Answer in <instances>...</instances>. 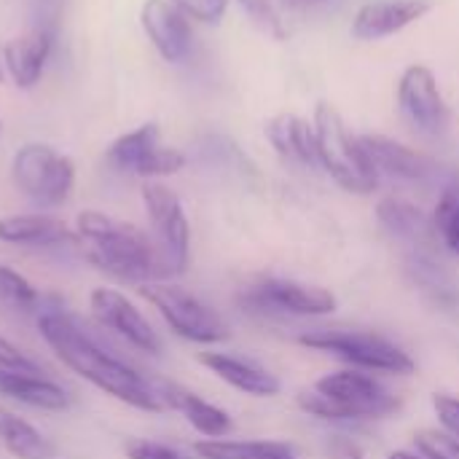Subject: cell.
<instances>
[{
  "mask_svg": "<svg viewBox=\"0 0 459 459\" xmlns=\"http://www.w3.org/2000/svg\"><path fill=\"white\" fill-rule=\"evenodd\" d=\"M0 398L40 411H65L70 406V395L62 385L16 368H0Z\"/></svg>",
  "mask_w": 459,
  "mask_h": 459,
  "instance_id": "obj_19",
  "label": "cell"
},
{
  "mask_svg": "<svg viewBox=\"0 0 459 459\" xmlns=\"http://www.w3.org/2000/svg\"><path fill=\"white\" fill-rule=\"evenodd\" d=\"M315 134H317V164L344 188L352 194H371L379 186V175L360 143L355 137L342 113L320 102L315 108Z\"/></svg>",
  "mask_w": 459,
  "mask_h": 459,
  "instance_id": "obj_4",
  "label": "cell"
},
{
  "mask_svg": "<svg viewBox=\"0 0 459 459\" xmlns=\"http://www.w3.org/2000/svg\"><path fill=\"white\" fill-rule=\"evenodd\" d=\"M156 387H159V395H161L164 406L169 411H178L199 436L223 438V436L231 433V417L223 409L212 406L210 401L199 398L196 393H191V390H186V387H180L175 382H161L159 379Z\"/></svg>",
  "mask_w": 459,
  "mask_h": 459,
  "instance_id": "obj_16",
  "label": "cell"
},
{
  "mask_svg": "<svg viewBox=\"0 0 459 459\" xmlns=\"http://www.w3.org/2000/svg\"><path fill=\"white\" fill-rule=\"evenodd\" d=\"M91 315L97 323L113 333H118L126 344L145 355H159L161 352V339L148 323V317L116 288H97L89 296Z\"/></svg>",
  "mask_w": 459,
  "mask_h": 459,
  "instance_id": "obj_12",
  "label": "cell"
},
{
  "mask_svg": "<svg viewBox=\"0 0 459 459\" xmlns=\"http://www.w3.org/2000/svg\"><path fill=\"white\" fill-rule=\"evenodd\" d=\"M13 186L38 207H59L75 188V164L51 145L30 143L13 153Z\"/></svg>",
  "mask_w": 459,
  "mask_h": 459,
  "instance_id": "obj_6",
  "label": "cell"
},
{
  "mask_svg": "<svg viewBox=\"0 0 459 459\" xmlns=\"http://www.w3.org/2000/svg\"><path fill=\"white\" fill-rule=\"evenodd\" d=\"M0 132H3V124H0Z\"/></svg>",
  "mask_w": 459,
  "mask_h": 459,
  "instance_id": "obj_37",
  "label": "cell"
},
{
  "mask_svg": "<svg viewBox=\"0 0 459 459\" xmlns=\"http://www.w3.org/2000/svg\"><path fill=\"white\" fill-rule=\"evenodd\" d=\"M299 406L307 414L333 422L385 420L401 409V401L371 374L333 371L315 382L312 393L299 395Z\"/></svg>",
  "mask_w": 459,
  "mask_h": 459,
  "instance_id": "obj_3",
  "label": "cell"
},
{
  "mask_svg": "<svg viewBox=\"0 0 459 459\" xmlns=\"http://www.w3.org/2000/svg\"><path fill=\"white\" fill-rule=\"evenodd\" d=\"M75 237L89 264L118 282L145 285L164 277L153 239L134 223L100 210H83L75 218Z\"/></svg>",
  "mask_w": 459,
  "mask_h": 459,
  "instance_id": "obj_2",
  "label": "cell"
},
{
  "mask_svg": "<svg viewBox=\"0 0 459 459\" xmlns=\"http://www.w3.org/2000/svg\"><path fill=\"white\" fill-rule=\"evenodd\" d=\"M35 317H38V331H40L43 342L73 374H78L81 379H86L105 395H110L132 409H140L148 414L167 411V406L159 395L156 379L143 377L129 363L110 355L100 342H94L81 328V323L75 317H70L62 309H46V307H40V312Z\"/></svg>",
  "mask_w": 459,
  "mask_h": 459,
  "instance_id": "obj_1",
  "label": "cell"
},
{
  "mask_svg": "<svg viewBox=\"0 0 459 459\" xmlns=\"http://www.w3.org/2000/svg\"><path fill=\"white\" fill-rule=\"evenodd\" d=\"M8 78V67H5V46L0 43V83Z\"/></svg>",
  "mask_w": 459,
  "mask_h": 459,
  "instance_id": "obj_34",
  "label": "cell"
},
{
  "mask_svg": "<svg viewBox=\"0 0 459 459\" xmlns=\"http://www.w3.org/2000/svg\"><path fill=\"white\" fill-rule=\"evenodd\" d=\"M54 43H56V35L43 32V30H30L27 35L8 40L5 43L8 78L19 89H32L46 70V62L54 51Z\"/></svg>",
  "mask_w": 459,
  "mask_h": 459,
  "instance_id": "obj_20",
  "label": "cell"
},
{
  "mask_svg": "<svg viewBox=\"0 0 459 459\" xmlns=\"http://www.w3.org/2000/svg\"><path fill=\"white\" fill-rule=\"evenodd\" d=\"M266 140L285 161L317 167V134L315 124L307 118L296 113H277L266 121Z\"/></svg>",
  "mask_w": 459,
  "mask_h": 459,
  "instance_id": "obj_21",
  "label": "cell"
},
{
  "mask_svg": "<svg viewBox=\"0 0 459 459\" xmlns=\"http://www.w3.org/2000/svg\"><path fill=\"white\" fill-rule=\"evenodd\" d=\"M194 452L202 459H299L296 449L282 441H196Z\"/></svg>",
  "mask_w": 459,
  "mask_h": 459,
  "instance_id": "obj_23",
  "label": "cell"
},
{
  "mask_svg": "<svg viewBox=\"0 0 459 459\" xmlns=\"http://www.w3.org/2000/svg\"><path fill=\"white\" fill-rule=\"evenodd\" d=\"M360 143H363V148H366L379 178L390 175V178L409 180V183H425V180H433L441 169L430 156H425V153H420V151H414V148H409L393 137L363 134Z\"/></svg>",
  "mask_w": 459,
  "mask_h": 459,
  "instance_id": "obj_15",
  "label": "cell"
},
{
  "mask_svg": "<svg viewBox=\"0 0 459 459\" xmlns=\"http://www.w3.org/2000/svg\"><path fill=\"white\" fill-rule=\"evenodd\" d=\"M433 409L438 414L441 428L446 433H452L455 438H459V398H455V395H436Z\"/></svg>",
  "mask_w": 459,
  "mask_h": 459,
  "instance_id": "obj_33",
  "label": "cell"
},
{
  "mask_svg": "<svg viewBox=\"0 0 459 459\" xmlns=\"http://www.w3.org/2000/svg\"><path fill=\"white\" fill-rule=\"evenodd\" d=\"M242 5V11L253 19V24H258L264 32H269L272 38H285V19L280 13V3L277 0H237Z\"/></svg>",
  "mask_w": 459,
  "mask_h": 459,
  "instance_id": "obj_27",
  "label": "cell"
},
{
  "mask_svg": "<svg viewBox=\"0 0 459 459\" xmlns=\"http://www.w3.org/2000/svg\"><path fill=\"white\" fill-rule=\"evenodd\" d=\"M188 19H196L202 24H218L226 11L229 0H172Z\"/></svg>",
  "mask_w": 459,
  "mask_h": 459,
  "instance_id": "obj_30",
  "label": "cell"
},
{
  "mask_svg": "<svg viewBox=\"0 0 459 459\" xmlns=\"http://www.w3.org/2000/svg\"><path fill=\"white\" fill-rule=\"evenodd\" d=\"M377 218L379 223L398 239H422L428 234V229L433 226L420 207L403 202V199H382L377 207Z\"/></svg>",
  "mask_w": 459,
  "mask_h": 459,
  "instance_id": "obj_24",
  "label": "cell"
},
{
  "mask_svg": "<svg viewBox=\"0 0 459 459\" xmlns=\"http://www.w3.org/2000/svg\"><path fill=\"white\" fill-rule=\"evenodd\" d=\"M143 204L153 229V245L159 250L164 277L183 274L191 258V226L178 194L164 183L148 180L143 186Z\"/></svg>",
  "mask_w": 459,
  "mask_h": 459,
  "instance_id": "obj_8",
  "label": "cell"
},
{
  "mask_svg": "<svg viewBox=\"0 0 459 459\" xmlns=\"http://www.w3.org/2000/svg\"><path fill=\"white\" fill-rule=\"evenodd\" d=\"M0 446L16 459H56V446L27 420L0 406Z\"/></svg>",
  "mask_w": 459,
  "mask_h": 459,
  "instance_id": "obj_22",
  "label": "cell"
},
{
  "mask_svg": "<svg viewBox=\"0 0 459 459\" xmlns=\"http://www.w3.org/2000/svg\"><path fill=\"white\" fill-rule=\"evenodd\" d=\"M0 242L19 247H62L75 245L78 237L59 218L43 212L0 218Z\"/></svg>",
  "mask_w": 459,
  "mask_h": 459,
  "instance_id": "obj_18",
  "label": "cell"
},
{
  "mask_svg": "<svg viewBox=\"0 0 459 459\" xmlns=\"http://www.w3.org/2000/svg\"><path fill=\"white\" fill-rule=\"evenodd\" d=\"M105 159L116 172L132 178H148V180L175 175L186 167V156L178 148L161 143V129L153 121L113 140Z\"/></svg>",
  "mask_w": 459,
  "mask_h": 459,
  "instance_id": "obj_9",
  "label": "cell"
},
{
  "mask_svg": "<svg viewBox=\"0 0 459 459\" xmlns=\"http://www.w3.org/2000/svg\"><path fill=\"white\" fill-rule=\"evenodd\" d=\"M0 307L16 315H38L43 299L24 274L0 264Z\"/></svg>",
  "mask_w": 459,
  "mask_h": 459,
  "instance_id": "obj_25",
  "label": "cell"
},
{
  "mask_svg": "<svg viewBox=\"0 0 459 459\" xmlns=\"http://www.w3.org/2000/svg\"><path fill=\"white\" fill-rule=\"evenodd\" d=\"M199 363L207 371H212L221 382H226L229 387H234L245 395H253V398H274L282 390V382L272 371H266L250 360L226 355V352H202Z\"/></svg>",
  "mask_w": 459,
  "mask_h": 459,
  "instance_id": "obj_17",
  "label": "cell"
},
{
  "mask_svg": "<svg viewBox=\"0 0 459 459\" xmlns=\"http://www.w3.org/2000/svg\"><path fill=\"white\" fill-rule=\"evenodd\" d=\"M301 347L317 350L336 355L363 371H382V374H395V377H409L414 374L417 363L411 360L409 352H403L398 344L390 339L371 333V331H331V328H317L307 331L299 336Z\"/></svg>",
  "mask_w": 459,
  "mask_h": 459,
  "instance_id": "obj_5",
  "label": "cell"
},
{
  "mask_svg": "<svg viewBox=\"0 0 459 459\" xmlns=\"http://www.w3.org/2000/svg\"><path fill=\"white\" fill-rule=\"evenodd\" d=\"M140 24L151 46L161 54V59L172 65L188 59L194 46V32L188 16L172 0H145L140 11Z\"/></svg>",
  "mask_w": 459,
  "mask_h": 459,
  "instance_id": "obj_13",
  "label": "cell"
},
{
  "mask_svg": "<svg viewBox=\"0 0 459 459\" xmlns=\"http://www.w3.org/2000/svg\"><path fill=\"white\" fill-rule=\"evenodd\" d=\"M433 231L449 253L459 255V183H449L433 212Z\"/></svg>",
  "mask_w": 459,
  "mask_h": 459,
  "instance_id": "obj_26",
  "label": "cell"
},
{
  "mask_svg": "<svg viewBox=\"0 0 459 459\" xmlns=\"http://www.w3.org/2000/svg\"><path fill=\"white\" fill-rule=\"evenodd\" d=\"M124 452L129 459H183L172 446L159 444V441H143V438L129 441Z\"/></svg>",
  "mask_w": 459,
  "mask_h": 459,
  "instance_id": "obj_31",
  "label": "cell"
},
{
  "mask_svg": "<svg viewBox=\"0 0 459 459\" xmlns=\"http://www.w3.org/2000/svg\"><path fill=\"white\" fill-rule=\"evenodd\" d=\"M420 455L428 459H459V438L446 430H422L414 436Z\"/></svg>",
  "mask_w": 459,
  "mask_h": 459,
  "instance_id": "obj_28",
  "label": "cell"
},
{
  "mask_svg": "<svg viewBox=\"0 0 459 459\" xmlns=\"http://www.w3.org/2000/svg\"><path fill=\"white\" fill-rule=\"evenodd\" d=\"M0 368H16V371H32L40 374L38 363L32 358H27L13 342H8L5 336H0Z\"/></svg>",
  "mask_w": 459,
  "mask_h": 459,
  "instance_id": "obj_32",
  "label": "cell"
},
{
  "mask_svg": "<svg viewBox=\"0 0 459 459\" xmlns=\"http://www.w3.org/2000/svg\"><path fill=\"white\" fill-rule=\"evenodd\" d=\"M387 459H428L422 455H414V452H393Z\"/></svg>",
  "mask_w": 459,
  "mask_h": 459,
  "instance_id": "obj_35",
  "label": "cell"
},
{
  "mask_svg": "<svg viewBox=\"0 0 459 459\" xmlns=\"http://www.w3.org/2000/svg\"><path fill=\"white\" fill-rule=\"evenodd\" d=\"M239 304L247 312H269V315H299L317 317L336 312V296L317 285H304L293 280H261L239 293Z\"/></svg>",
  "mask_w": 459,
  "mask_h": 459,
  "instance_id": "obj_10",
  "label": "cell"
},
{
  "mask_svg": "<svg viewBox=\"0 0 459 459\" xmlns=\"http://www.w3.org/2000/svg\"><path fill=\"white\" fill-rule=\"evenodd\" d=\"M350 459H360V457H350Z\"/></svg>",
  "mask_w": 459,
  "mask_h": 459,
  "instance_id": "obj_38",
  "label": "cell"
},
{
  "mask_svg": "<svg viewBox=\"0 0 459 459\" xmlns=\"http://www.w3.org/2000/svg\"><path fill=\"white\" fill-rule=\"evenodd\" d=\"M288 5H293V8H307V5H315V3H320V0H285Z\"/></svg>",
  "mask_w": 459,
  "mask_h": 459,
  "instance_id": "obj_36",
  "label": "cell"
},
{
  "mask_svg": "<svg viewBox=\"0 0 459 459\" xmlns=\"http://www.w3.org/2000/svg\"><path fill=\"white\" fill-rule=\"evenodd\" d=\"M140 293L180 339L194 344H218L229 339V325L223 317L186 288L156 280L140 285Z\"/></svg>",
  "mask_w": 459,
  "mask_h": 459,
  "instance_id": "obj_7",
  "label": "cell"
},
{
  "mask_svg": "<svg viewBox=\"0 0 459 459\" xmlns=\"http://www.w3.org/2000/svg\"><path fill=\"white\" fill-rule=\"evenodd\" d=\"M433 0H368L355 11L350 32L352 38L366 43L382 40L425 19L433 11Z\"/></svg>",
  "mask_w": 459,
  "mask_h": 459,
  "instance_id": "obj_14",
  "label": "cell"
},
{
  "mask_svg": "<svg viewBox=\"0 0 459 459\" xmlns=\"http://www.w3.org/2000/svg\"><path fill=\"white\" fill-rule=\"evenodd\" d=\"M67 0H30V30L59 35V22Z\"/></svg>",
  "mask_w": 459,
  "mask_h": 459,
  "instance_id": "obj_29",
  "label": "cell"
},
{
  "mask_svg": "<svg viewBox=\"0 0 459 459\" xmlns=\"http://www.w3.org/2000/svg\"><path fill=\"white\" fill-rule=\"evenodd\" d=\"M398 108L403 118L428 137H438L449 126V105L438 78L428 65H409L398 81Z\"/></svg>",
  "mask_w": 459,
  "mask_h": 459,
  "instance_id": "obj_11",
  "label": "cell"
}]
</instances>
